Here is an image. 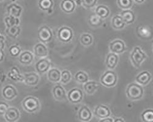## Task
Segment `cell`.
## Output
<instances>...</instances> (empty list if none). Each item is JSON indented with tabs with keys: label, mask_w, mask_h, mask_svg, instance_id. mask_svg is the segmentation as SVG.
<instances>
[{
	"label": "cell",
	"mask_w": 153,
	"mask_h": 122,
	"mask_svg": "<svg viewBox=\"0 0 153 122\" xmlns=\"http://www.w3.org/2000/svg\"><path fill=\"white\" fill-rule=\"evenodd\" d=\"M125 93L127 99L132 101H137L143 98L145 89L142 85L136 82H134L127 85Z\"/></svg>",
	"instance_id": "cell-1"
},
{
	"label": "cell",
	"mask_w": 153,
	"mask_h": 122,
	"mask_svg": "<svg viewBox=\"0 0 153 122\" xmlns=\"http://www.w3.org/2000/svg\"><path fill=\"white\" fill-rule=\"evenodd\" d=\"M148 55L140 46H135L131 50L129 59L134 67L139 68L147 59Z\"/></svg>",
	"instance_id": "cell-2"
},
{
	"label": "cell",
	"mask_w": 153,
	"mask_h": 122,
	"mask_svg": "<svg viewBox=\"0 0 153 122\" xmlns=\"http://www.w3.org/2000/svg\"><path fill=\"white\" fill-rule=\"evenodd\" d=\"M22 106L24 111L27 113L34 114L41 109V103L37 97L28 95L23 100Z\"/></svg>",
	"instance_id": "cell-3"
},
{
	"label": "cell",
	"mask_w": 153,
	"mask_h": 122,
	"mask_svg": "<svg viewBox=\"0 0 153 122\" xmlns=\"http://www.w3.org/2000/svg\"><path fill=\"white\" fill-rule=\"evenodd\" d=\"M100 83L107 88H113L116 86L118 82V76L116 71L113 70H107L101 75Z\"/></svg>",
	"instance_id": "cell-4"
},
{
	"label": "cell",
	"mask_w": 153,
	"mask_h": 122,
	"mask_svg": "<svg viewBox=\"0 0 153 122\" xmlns=\"http://www.w3.org/2000/svg\"><path fill=\"white\" fill-rule=\"evenodd\" d=\"M53 34L52 29L47 25L41 26L37 31V38L40 42L44 44L52 41Z\"/></svg>",
	"instance_id": "cell-5"
},
{
	"label": "cell",
	"mask_w": 153,
	"mask_h": 122,
	"mask_svg": "<svg viewBox=\"0 0 153 122\" xmlns=\"http://www.w3.org/2000/svg\"><path fill=\"white\" fill-rule=\"evenodd\" d=\"M58 40L64 43H68L72 41L74 37V32L71 28L63 26L60 27L57 32Z\"/></svg>",
	"instance_id": "cell-6"
},
{
	"label": "cell",
	"mask_w": 153,
	"mask_h": 122,
	"mask_svg": "<svg viewBox=\"0 0 153 122\" xmlns=\"http://www.w3.org/2000/svg\"><path fill=\"white\" fill-rule=\"evenodd\" d=\"M108 50L110 52L120 55L126 51L127 45L124 40L120 39H116L111 40L109 43Z\"/></svg>",
	"instance_id": "cell-7"
},
{
	"label": "cell",
	"mask_w": 153,
	"mask_h": 122,
	"mask_svg": "<svg viewBox=\"0 0 153 122\" xmlns=\"http://www.w3.org/2000/svg\"><path fill=\"white\" fill-rule=\"evenodd\" d=\"M138 37L143 40H149L153 38V29L148 25H139L135 29Z\"/></svg>",
	"instance_id": "cell-8"
},
{
	"label": "cell",
	"mask_w": 153,
	"mask_h": 122,
	"mask_svg": "<svg viewBox=\"0 0 153 122\" xmlns=\"http://www.w3.org/2000/svg\"><path fill=\"white\" fill-rule=\"evenodd\" d=\"M84 98L83 91L79 88H73L67 93V99L69 103L73 104L80 103Z\"/></svg>",
	"instance_id": "cell-9"
},
{
	"label": "cell",
	"mask_w": 153,
	"mask_h": 122,
	"mask_svg": "<svg viewBox=\"0 0 153 122\" xmlns=\"http://www.w3.org/2000/svg\"><path fill=\"white\" fill-rule=\"evenodd\" d=\"M93 115V112L91 109L86 105L81 106L78 110L77 118L81 122H90Z\"/></svg>",
	"instance_id": "cell-10"
},
{
	"label": "cell",
	"mask_w": 153,
	"mask_h": 122,
	"mask_svg": "<svg viewBox=\"0 0 153 122\" xmlns=\"http://www.w3.org/2000/svg\"><path fill=\"white\" fill-rule=\"evenodd\" d=\"M93 115L99 119H102L111 116V112L110 107L105 104L97 105L93 110Z\"/></svg>",
	"instance_id": "cell-11"
},
{
	"label": "cell",
	"mask_w": 153,
	"mask_h": 122,
	"mask_svg": "<svg viewBox=\"0 0 153 122\" xmlns=\"http://www.w3.org/2000/svg\"><path fill=\"white\" fill-rule=\"evenodd\" d=\"M1 95L7 101L14 100L18 95V90L13 85L7 84L3 88Z\"/></svg>",
	"instance_id": "cell-12"
},
{
	"label": "cell",
	"mask_w": 153,
	"mask_h": 122,
	"mask_svg": "<svg viewBox=\"0 0 153 122\" xmlns=\"http://www.w3.org/2000/svg\"><path fill=\"white\" fill-rule=\"evenodd\" d=\"M23 82L28 86L35 87L39 83L41 78L37 72H30L23 73Z\"/></svg>",
	"instance_id": "cell-13"
},
{
	"label": "cell",
	"mask_w": 153,
	"mask_h": 122,
	"mask_svg": "<svg viewBox=\"0 0 153 122\" xmlns=\"http://www.w3.org/2000/svg\"><path fill=\"white\" fill-rule=\"evenodd\" d=\"M152 76L148 70H143L139 72L135 78L136 82L143 87L148 85L152 81Z\"/></svg>",
	"instance_id": "cell-14"
},
{
	"label": "cell",
	"mask_w": 153,
	"mask_h": 122,
	"mask_svg": "<svg viewBox=\"0 0 153 122\" xmlns=\"http://www.w3.org/2000/svg\"><path fill=\"white\" fill-rule=\"evenodd\" d=\"M51 61L45 58L40 59L35 64L36 71L39 75H43L51 68Z\"/></svg>",
	"instance_id": "cell-15"
},
{
	"label": "cell",
	"mask_w": 153,
	"mask_h": 122,
	"mask_svg": "<svg viewBox=\"0 0 153 122\" xmlns=\"http://www.w3.org/2000/svg\"><path fill=\"white\" fill-rule=\"evenodd\" d=\"M52 95L54 99L57 101H63L67 99V92L66 89L60 84H56L53 87Z\"/></svg>",
	"instance_id": "cell-16"
},
{
	"label": "cell",
	"mask_w": 153,
	"mask_h": 122,
	"mask_svg": "<svg viewBox=\"0 0 153 122\" xmlns=\"http://www.w3.org/2000/svg\"><path fill=\"white\" fill-rule=\"evenodd\" d=\"M6 122H17L21 117L20 112L16 107H9L3 115Z\"/></svg>",
	"instance_id": "cell-17"
},
{
	"label": "cell",
	"mask_w": 153,
	"mask_h": 122,
	"mask_svg": "<svg viewBox=\"0 0 153 122\" xmlns=\"http://www.w3.org/2000/svg\"><path fill=\"white\" fill-rule=\"evenodd\" d=\"M120 61L119 55L114 54L111 52H109L105 59V64L107 69L114 70L118 66Z\"/></svg>",
	"instance_id": "cell-18"
},
{
	"label": "cell",
	"mask_w": 153,
	"mask_h": 122,
	"mask_svg": "<svg viewBox=\"0 0 153 122\" xmlns=\"http://www.w3.org/2000/svg\"><path fill=\"white\" fill-rule=\"evenodd\" d=\"M33 54L37 58H45L48 55V50L45 44L39 42L34 46Z\"/></svg>",
	"instance_id": "cell-19"
},
{
	"label": "cell",
	"mask_w": 153,
	"mask_h": 122,
	"mask_svg": "<svg viewBox=\"0 0 153 122\" xmlns=\"http://www.w3.org/2000/svg\"><path fill=\"white\" fill-rule=\"evenodd\" d=\"M7 77L11 81L16 82H23L24 76L22 74L20 70L16 66H13L9 70Z\"/></svg>",
	"instance_id": "cell-20"
},
{
	"label": "cell",
	"mask_w": 153,
	"mask_h": 122,
	"mask_svg": "<svg viewBox=\"0 0 153 122\" xmlns=\"http://www.w3.org/2000/svg\"><path fill=\"white\" fill-rule=\"evenodd\" d=\"M34 54L33 53L28 50L22 51L19 56V61L20 64L23 65H31L34 60Z\"/></svg>",
	"instance_id": "cell-21"
},
{
	"label": "cell",
	"mask_w": 153,
	"mask_h": 122,
	"mask_svg": "<svg viewBox=\"0 0 153 122\" xmlns=\"http://www.w3.org/2000/svg\"><path fill=\"white\" fill-rule=\"evenodd\" d=\"M111 26L112 28L116 31L124 29L127 26L120 14H116L112 16L111 18Z\"/></svg>",
	"instance_id": "cell-22"
},
{
	"label": "cell",
	"mask_w": 153,
	"mask_h": 122,
	"mask_svg": "<svg viewBox=\"0 0 153 122\" xmlns=\"http://www.w3.org/2000/svg\"><path fill=\"white\" fill-rule=\"evenodd\" d=\"M99 88V83L94 80H89L83 84V91L88 95H93Z\"/></svg>",
	"instance_id": "cell-23"
},
{
	"label": "cell",
	"mask_w": 153,
	"mask_h": 122,
	"mask_svg": "<svg viewBox=\"0 0 153 122\" xmlns=\"http://www.w3.org/2000/svg\"><path fill=\"white\" fill-rule=\"evenodd\" d=\"M76 5L74 0H62L60 3V8L63 12L70 14L75 10Z\"/></svg>",
	"instance_id": "cell-24"
},
{
	"label": "cell",
	"mask_w": 153,
	"mask_h": 122,
	"mask_svg": "<svg viewBox=\"0 0 153 122\" xmlns=\"http://www.w3.org/2000/svg\"><path fill=\"white\" fill-rule=\"evenodd\" d=\"M120 14L126 23V25H131L136 20L135 12L131 9L122 10Z\"/></svg>",
	"instance_id": "cell-25"
},
{
	"label": "cell",
	"mask_w": 153,
	"mask_h": 122,
	"mask_svg": "<svg viewBox=\"0 0 153 122\" xmlns=\"http://www.w3.org/2000/svg\"><path fill=\"white\" fill-rule=\"evenodd\" d=\"M23 12V7L15 3H11L6 7V12L8 15H12L15 17L20 18Z\"/></svg>",
	"instance_id": "cell-26"
},
{
	"label": "cell",
	"mask_w": 153,
	"mask_h": 122,
	"mask_svg": "<svg viewBox=\"0 0 153 122\" xmlns=\"http://www.w3.org/2000/svg\"><path fill=\"white\" fill-rule=\"evenodd\" d=\"M94 13L101 18L105 20L110 15L111 10L108 6L104 4H99L94 8Z\"/></svg>",
	"instance_id": "cell-27"
},
{
	"label": "cell",
	"mask_w": 153,
	"mask_h": 122,
	"mask_svg": "<svg viewBox=\"0 0 153 122\" xmlns=\"http://www.w3.org/2000/svg\"><path fill=\"white\" fill-rule=\"evenodd\" d=\"M104 23V20L99 17L95 13L89 15L88 24L91 28H98L102 26Z\"/></svg>",
	"instance_id": "cell-28"
},
{
	"label": "cell",
	"mask_w": 153,
	"mask_h": 122,
	"mask_svg": "<svg viewBox=\"0 0 153 122\" xmlns=\"http://www.w3.org/2000/svg\"><path fill=\"white\" fill-rule=\"evenodd\" d=\"M61 76V71L56 68H51L47 72L48 80L53 83L60 82Z\"/></svg>",
	"instance_id": "cell-29"
},
{
	"label": "cell",
	"mask_w": 153,
	"mask_h": 122,
	"mask_svg": "<svg viewBox=\"0 0 153 122\" xmlns=\"http://www.w3.org/2000/svg\"><path fill=\"white\" fill-rule=\"evenodd\" d=\"M80 42L85 47H89L94 42V37L92 34L89 32H84L80 37Z\"/></svg>",
	"instance_id": "cell-30"
},
{
	"label": "cell",
	"mask_w": 153,
	"mask_h": 122,
	"mask_svg": "<svg viewBox=\"0 0 153 122\" xmlns=\"http://www.w3.org/2000/svg\"><path fill=\"white\" fill-rule=\"evenodd\" d=\"M74 79L77 83L83 84L90 80V76L86 71L79 70L75 73Z\"/></svg>",
	"instance_id": "cell-31"
},
{
	"label": "cell",
	"mask_w": 153,
	"mask_h": 122,
	"mask_svg": "<svg viewBox=\"0 0 153 122\" xmlns=\"http://www.w3.org/2000/svg\"><path fill=\"white\" fill-rule=\"evenodd\" d=\"M53 0H38V7L44 11L47 12L50 10L53 9Z\"/></svg>",
	"instance_id": "cell-32"
},
{
	"label": "cell",
	"mask_w": 153,
	"mask_h": 122,
	"mask_svg": "<svg viewBox=\"0 0 153 122\" xmlns=\"http://www.w3.org/2000/svg\"><path fill=\"white\" fill-rule=\"evenodd\" d=\"M4 21L6 28H11L15 26H19L20 23V18L15 17L12 15H7L5 17Z\"/></svg>",
	"instance_id": "cell-33"
},
{
	"label": "cell",
	"mask_w": 153,
	"mask_h": 122,
	"mask_svg": "<svg viewBox=\"0 0 153 122\" xmlns=\"http://www.w3.org/2000/svg\"><path fill=\"white\" fill-rule=\"evenodd\" d=\"M21 32L22 29L19 25L6 28L5 30V32L7 34V35L10 38L14 39H16L18 37Z\"/></svg>",
	"instance_id": "cell-34"
},
{
	"label": "cell",
	"mask_w": 153,
	"mask_h": 122,
	"mask_svg": "<svg viewBox=\"0 0 153 122\" xmlns=\"http://www.w3.org/2000/svg\"><path fill=\"white\" fill-rule=\"evenodd\" d=\"M134 4L133 0H117V4L121 10L131 9Z\"/></svg>",
	"instance_id": "cell-35"
},
{
	"label": "cell",
	"mask_w": 153,
	"mask_h": 122,
	"mask_svg": "<svg viewBox=\"0 0 153 122\" xmlns=\"http://www.w3.org/2000/svg\"><path fill=\"white\" fill-rule=\"evenodd\" d=\"M143 122H153V109H146L141 114Z\"/></svg>",
	"instance_id": "cell-36"
},
{
	"label": "cell",
	"mask_w": 153,
	"mask_h": 122,
	"mask_svg": "<svg viewBox=\"0 0 153 122\" xmlns=\"http://www.w3.org/2000/svg\"><path fill=\"white\" fill-rule=\"evenodd\" d=\"M72 73L68 70H63L61 71V76L60 82L62 84H67L72 79Z\"/></svg>",
	"instance_id": "cell-37"
},
{
	"label": "cell",
	"mask_w": 153,
	"mask_h": 122,
	"mask_svg": "<svg viewBox=\"0 0 153 122\" xmlns=\"http://www.w3.org/2000/svg\"><path fill=\"white\" fill-rule=\"evenodd\" d=\"M82 6L86 9H92L96 7L98 0H81Z\"/></svg>",
	"instance_id": "cell-38"
},
{
	"label": "cell",
	"mask_w": 153,
	"mask_h": 122,
	"mask_svg": "<svg viewBox=\"0 0 153 122\" xmlns=\"http://www.w3.org/2000/svg\"><path fill=\"white\" fill-rule=\"evenodd\" d=\"M9 54L13 57H19L22 53V49L20 46L17 45H13L10 46L9 49Z\"/></svg>",
	"instance_id": "cell-39"
},
{
	"label": "cell",
	"mask_w": 153,
	"mask_h": 122,
	"mask_svg": "<svg viewBox=\"0 0 153 122\" xmlns=\"http://www.w3.org/2000/svg\"><path fill=\"white\" fill-rule=\"evenodd\" d=\"M9 107V105L6 102L0 101V115L3 116Z\"/></svg>",
	"instance_id": "cell-40"
},
{
	"label": "cell",
	"mask_w": 153,
	"mask_h": 122,
	"mask_svg": "<svg viewBox=\"0 0 153 122\" xmlns=\"http://www.w3.org/2000/svg\"><path fill=\"white\" fill-rule=\"evenodd\" d=\"M6 38L4 35L0 33V50H4L6 46Z\"/></svg>",
	"instance_id": "cell-41"
},
{
	"label": "cell",
	"mask_w": 153,
	"mask_h": 122,
	"mask_svg": "<svg viewBox=\"0 0 153 122\" xmlns=\"http://www.w3.org/2000/svg\"><path fill=\"white\" fill-rule=\"evenodd\" d=\"M114 119L110 117H107V118H102V119H99L98 122H113Z\"/></svg>",
	"instance_id": "cell-42"
},
{
	"label": "cell",
	"mask_w": 153,
	"mask_h": 122,
	"mask_svg": "<svg viewBox=\"0 0 153 122\" xmlns=\"http://www.w3.org/2000/svg\"><path fill=\"white\" fill-rule=\"evenodd\" d=\"M5 54L4 52V50H0V62H2L4 59Z\"/></svg>",
	"instance_id": "cell-43"
},
{
	"label": "cell",
	"mask_w": 153,
	"mask_h": 122,
	"mask_svg": "<svg viewBox=\"0 0 153 122\" xmlns=\"http://www.w3.org/2000/svg\"><path fill=\"white\" fill-rule=\"evenodd\" d=\"M134 3L137 4H142L145 3V2L146 1V0H133Z\"/></svg>",
	"instance_id": "cell-44"
},
{
	"label": "cell",
	"mask_w": 153,
	"mask_h": 122,
	"mask_svg": "<svg viewBox=\"0 0 153 122\" xmlns=\"http://www.w3.org/2000/svg\"><path fill=\"white\" fill-rule=\"evenodd\" d=\"M113 122H125V121L121 117H117L114 119Z\"/></svg>",
	"instance_id": "cell-45"
},
{
	"label": "cell",
	"mask_w": 153,
	"mask_h": 122,
	"mask_svg": "<svg viewBox=\"0 0 153 122\" xmlns=\"http://www.w3.org/2000/svg\"><path fill=\"white\" fill-rule=\"evenodd\" d=\"M4 77H5V76L3 75V73L1 71H0V82H3Z\"/></svg>",
	"instance_id": "cell-46"
},
{
	"label": "cell",
	"mask_w": 153,
	"mask_h": 122,
	"mask_svg": "<svg viewBox=\"0 0 153 122\" xmlns=\"http://www.w3.org/2000/svg\"><path fill=\"white\" fill-rule=\"evenodd\" d=\"M76 6H82V1L81 0H75Z\"/></svg>",
	"instance_id": "cell-47"
},
{
	"label": "cell",
	"mask_w": 153,
	"mask_h": 122,
	"mask_svg": "<svg viewBox=\"0 0 153 122\" xmlns=\"http://www.w3.org/2000/svg\"><path fill=\"white\" fill-rule=\"evenodd\" d=\"M152 53H153V44L152 45Z\"/></svg>",
	"instance_id": "cell-48"
},
{
	"label": "cell",
	"mask_w": 153,
	"mask_h": 122,
	"mask_svg": "<svg viewBox=\"0 0 153 122\" xmlns=\"http://www.w3.org/2000/svg\"><path fill=\"white\" fill-rule=\"evenodd\" d=\"M4 0H0V2H2V1H4Z\"/></svg>",
	"instance_id": "cell-49"
},
{
	"label": "cell",
	"mask_w": 153,
	"mask_h": 122,
	"mask_svg": "<svg viewBox=\"0 0 153 122\" xmlns=\"http://www.w3.org/2000/svg\"><path fill=\"white\" fill-rule=\"evenodd\" d=\"M15 1H16V0H15Z\"/></svg>",
	"instance_id": "cell-50"
}]
</instances>
